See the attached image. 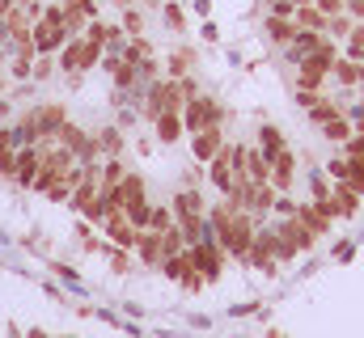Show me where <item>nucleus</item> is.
<instances>
[{
	"instance_id": "obj_7",
	"label": "nucleus",
	"mask_w": 364,
	"mask_h": 338,
	"mask_svg": "<svg viewBox=\"0 0 364 338\" xmlns=\"http://www.w3.org/2000/svg\"><path fill=\"white\" fill-rule=\"evenodd\" d=\"M153 127H157V140H161V144H178L182 131H186V127H182V110H166Z\"/></svg>"
},
{
	"instance_id": "obj_26",
	"label": "nucleus",
	"mask_w": 364,
	"mask_h": 338,
	"mask_svg": "<svg viewBox=\"0 0 364 338\" xmlns=\"http://www.w3.org/2000/svg\"><path fill=\"white\" fill-rule=\"evenodd\" d=\"M4 60H9V43H0V64H4Z\"/></svg>"
},
{
	"instance_id": "obj_22",
	"label": "nucleus",
	"mask_w": 364,
	"mask_h": 338,
	"mask_svg": "<svg viewBox=\"0 0 364 338\" xmlns=\"http://www.w3.org/2000/svg\"><path fill=\"white\" fill-rule=\"evenodd\" d=\"M110 271L114 275H127V250H110Z\"/></svg>"
},
{
	"instance_id": "obj_27",
	"label": "nucleus",
	"mask_w": 364,
	"mask_h": 338,
	"mask_svg": "<svg viewBox=\"0 0 364 338\" xmlns=\"http://www.w3.org/2000/svg\"><path fill=\"white\" fill-rule=\"evenodd\" d=\"M114 4H119V9H132V4H136V0H114Z\"/></svg>"
},
{
	"instance_id": "obj_12",
	"label": "nucleus",
	"mask_w": 364,
	"mask_h": 338,
	"mask_svg": "<svg viewBox=\"0 0 364 338\" xmlns=\"http://www.w3.org/2000/svg\"><path fill=\"white\" fill-rule=\"evenodd\" d=\"M284 148H288V144H284L279 127H272V123H267V127H259V153H263L267 161H275V157H279Z\"/></svg>"
},
{
	"instance_id": "obj_3",
	"label": "nucleus",
	"mask_w": 364,
	"mask_h": 338,
	"mask_svg": "<svg viewBox=\"0 0 364 338\" xmlns=\"http://www.w3.org/2000/svg\"><path fill=\"white\" fill-rule=\"evenodd\" d=\"M161 271H166V279H174V283H186V288H199V283H203V275H199V266H195L191 250L174 254V258H161Z\"/></svg>"
},
{
	"instance_id": "obj_18",
	"label": "nucleus",
	"mask_w": 364,
	"mask_h": 338,
	"mask_svg": "<svg viewBox=\"0 0 364 338\" xmlns=\"http://www.w3.org/2000/svg\"><path fill=\"white\" fill-rule=\"evenodd\" d=\"M166 26H170V30H186V13H182L178 0H170V4H166Z\"/></svg>"
},
{
	"instance_id": "obj_16",
	"label": "nucleus",
	"mask_w": 364,
	"mask_h": 338,
	"mask_svg": "<svg viewBox=\"0 0 364 338\" xmlns=\"http://www.w3.org/2000/svg\"><path fill=\"white\" fill-rule=\"evenodd\" d=\"M191 64H195V51H174V55H170V77H174V81L191 77Z\"/></svg>"
},
{
	"instance_id": "obj_17",
	"label": "nucleus",
	"mask_w": 364,
	"mask_h": 338,
	"mask_svg": "<svg viewBox=\"0 0 364 338\" xmlns=\"http://www.w3.org/2000/svg\"><path fill=\"white\" fill-rule=\"evenodd\" d=\"M123 30H127V38H132V34H140V30H144V13H140V9H136V4H132V9H123Z\"/></svg>"
},
{
	"instance_id": "obj_24",
	"label": "nucleus",
	"mask_w": 364,
	"mask_h": 338,
	"mask_svg": "<svg viewBox=\"0 0 364 338\" xmlns=\"http://www.w3.org/2000/svg\"><path fill=\"white\" fill-rule=\"evenodd\" d=\"M9 114H13V102H9V93H0V123H4Z\"/></svg>"
},
{
	"instance_id": "obj_10",
	"label": "nucleus",
	"mask_w": 364,
	"mask_h": 338,
	"mask_svg": "<svg viewBox=\"0 0 364 338\" xmlns=\"http://www.w3.org/2000/svg\"><path fill=\"white\" fill-rule=\"evenodd\" d=\"M119 190H123V207L149 203V190H144V178H140V173H127V178L119 182Z\"/></svg>"
},
{
	"instance_id": "obj_11",
	"label": "nucleus",
	"mask_w": 364,
	"mask_h": 338,
	"mask_svg": "<svg viewBox=\"0 0 364 338\" xmlns=\"http://www.w3.org/2000/svg\"><path fill=\"white\" fill-rule=\"evenodd\" d=\"M267 38H272V43H279V47H288V43H292V38H296V21H292V17H267Z\"/></svg>"
},
{
	"instance_id": "obj_14",
	"label": "nucleus",
	"mask_w": 364,
	"mask_h": 338,
	"mask_svg": "<svg viewBox=\"0 0 364 338\" xmlns=\"http://www.w3.org/2000/svg\"><path fill=\"white\" fill-rule=\"evenodd\" d=\"M178 216H208V212H203V199H199L195 190H182L178 199H174V220H178Z\"/></svg>"
},
{
	"instance_id": "obj_2",
	"label": "nucleus",
	"mask_w": 364,
	"mask_h": 338,
	"mask_svg": "<svg viewBox=\"0 0 364 338\" xmlns=\"http://www.w3.org/2000/svg\"><path fill=\"white\" fill-rule=\"evenodd\" d=\"M212 123H220V106H216V97H208V93L186 97V106H182V127L195 136V131H203V127H212Z\"/></svg>"
},
{
	"instance_id": "obj_9",
	"label": "nucleus",
	"mask_w": 364,
	"mask_h": 338,
	"mask_svg": "<svg viewBox=\"0 0 364 338\" xmlns=\"http://www.w3.org/2000/svg\"><path fill=\"white\" fill-rule=\"evenodd\" d=\"M93 140H97V157H119L123 153V127H102Z\"/></svg>"
},
{
	"instance_id": "obj_19",
	"label": "nucleus",
	"mask_w": 364,
	"mask_h": 338,
	"mask_svg": "<svg viewBox=\"0 0 364 338\" xmlns=\"http://www.w3.org/2000/svg\"><path fill=\"white\" fill-rule=\"evenodd\" d=\"M51 72H55V55H38V60H34V72H30V77H34V81H47Z\"/></svg>"
},
{
	"instance_id": "obj_28",
	"label": "nucleus",
	"mask_w": 364,
	"mask_h": 338,
	"mask_svg": "<svg viewBox=\"0 0 364 338\" xmlns=\"http://www.w3.org/2000/svg\"><path fill=\"white\" fill-rule=\"evenodd\" d=\"M149 4H157V0H149Z\"/></svg>"
},
{
	"instance_id": "obj_4",
	"label": "nucleus",
	"mask_w": 364,
	"mask_h": 338,
	"mask_svg": "<svg viewBox=\"0 0 364 338\" xmlns=\"http://www.w3.org/2000/svg\"><path fill=\"white\" fill-rule=\"evenodd\" d=\"M220 148H225V131H220V123H212V127H203V131L191 136V153H195L199 165H208Z\"/></svg>"
},
{
	"instance_id": "obj_25",
	"label": "nucleus",
	"mask_w": 364,
	"mask_h": 338,
	"mask_svg": "<svg viewBox=\"0 0 364 338\" xmlns=\"http://www.w3.org/2000/svg\"><path fill=\"white\" fill-rule=\"evenodd\" d=\"M26 338H47V330H38V326H34V330H30Z\"/></svg>"
},
{
	"instance_id": "obj_5",
	"label": "nucleus",
	"mask_w": 364,
	"mask_h": 338,
	"mask_svg": "<svg viewBox=\"0 0 364 338\" xmlns=\"http://www.w3.org/2000/svg\"><path fill=\"white\" fill-rule=\"evenodd\" d=\"M38 165H43V148H38V144H21V148H17V173H13V182H17V186H34Z\"/></svg>"
},
{
	"instance_id": "obj_21",
	"label": "nucleus",
	"mask_w": 364,
	"mask_h": 338,
	"mask_svg": "<svg viewBox=\"0 0 364 338\" xmlns=\"http://www.w3.org/2000/svg\"><path fill=\"white\" fill-rule=\"evenodd\" d=\"M326 173H331V178H335V182H343V178H348V173H352V161H348V157H335V161H331V165H326Z\"/></svg>"
},
{
	"instance_id": "obj_1",
	"label": "nucleus",
	"mask_w": 364,
	"mask_h": 338,
	"mask_svg": "<svg viewBox=\"0 0 364 338\" xmlns=\"http://www.w3.org/2000/svg\"><path fill=\"white\" fill-rule=\"evenodd\" d=\"M102 55H106V47H97V43H90V38H68L64 51L55 55V64H60L64 72H90Z\"/></svg>"
},
{
	"instance_id": "obj_23",
	"label": "nucleus",
	"mask_w": 364,
	"mask_h": 338,
	"mask_svg": "<svg viewBox=\"0 0 364 338\" xmlns=\"http://www.w3.org/2000/svg\"><path fill=\"white\" fill-rule=\"evenodd\" d=\"M17 173V153H0V178H13Z\"/></svg>"
},
{
	"instance_id": "obj_8",
	"label": "nucleus",
	"mask_w": 364,
	"mask_h": 338,
	"mask_svg": "<svg viewBox=\"0 0 364 338\" xmlns=\"http://www.w3.org/2000/svg\"><path fill=\"white\" fill-rule=\"evenodd\" d=\"M136 254H140V262H144V266H157V262H161V233L144 229V233H140V241H136Z\"/></svg>"
},
{
	"instance_id": "obj_13",
	"label": "nucleus",
	"mask_w": 364,
	"mask_h": 338,
	"mask_svg": "<svg viewBox=\"0 0 364 338\" xmlns=\"http://www.w3.org/2000/svg\"><path fill=\"white\" fill-rule=\"evenodd\" d=\"M331 77H335L339 84H360L364 81V68L356 64V60H348V55H343V60H335V64H331Z\"/></svg>"
},
{
	"instance_id": "obj_6",
	"label": "nucleus",
	"mask_w": 364,
	"mask_h": 338,
	"mask_svg": "<svg viewBox=\"0 0 364 338\" xmlns=\"http://www.w3.org/2000/svg\"><path fill=\"white\" fill-rule=\"evenodd\" d=\"M326 207H331V216H356V212H360V195H356L348 182H339V186H331Z\"/></svg>"
},
{
	"instance_id": "obj_15",
	"label": "nucleus",
	"mask_w": 364,
	"mask_h": 338,
	"mask_svg": "<svg viewBox=\"0 0 364 338\" xmlns=\"http://www.w3.org/2000/svg\"><path fill=\"white\" fill-rule=\"evenodd\" d=\"M322 136H326L331 144H348V140H352V123H348L343 114H335L331 123H322Z\"/></svg>"
},
{
	"instance_id": "obj_20",
	"label": "nucleus",
	"mask_w": 364,
	"mask_h": 338,
	"mask_svg": "<svg viewBox=\"0 0 364 338\" xmlns=\"http://www.w3.org/2000/svg\"><path fill=\"white\" fill-rule=\"evenodd\" d=\"M309 190H314V199L322 203V199H331V182L322 178V173H309Z\"/></svg>"
}]
</instances>
